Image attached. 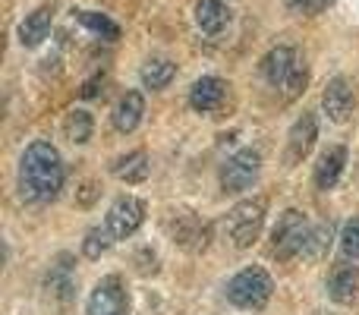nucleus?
<instances>
[{
	"label": "nucleus",
	"instance_id": "obj_8",
	"mask_svg": "<svg viewBox=\"0 0 359 315\" xmlns=\"http://www.w3.org/2000/svg\"><path fill=\"white\" fill-rule=\"evenodd\" d=\"M170 236H174V243L180 249H186V253H202L211 243V224L189 215V211H183V215H177L174 221H170Z\"/></svg>",
	"mask_w": 359,
	"mask_h": 315
},
{
	"label": "nucleus",
	"instance_id": "obj_23",
	"mask_svg": "<svg viewBox=\"0 0 359 315\" xmlns=\"http://www.w3.org/2000/svg\"><path fill=\"white\" fill-rule=\"evenodd\" d=\"M114 243L117 240H114V234L107 227H92L86 234V240H82V255H86V259H101Z\"/></svg>",
	"mask_w": 359,
	"mask_h": 315
},
{
	"label": "nucleus",
	"instance_id": "obj_18",
	"mask_svg": "<svg viewBox=\"0 0 359 315\" xmlns=\"http://www.w3.org/2000/svg\"><path fill=\"white\" fill-rule=\"evenodd\" d=\"M111 173L117 180H123V183H142V180H149V173H151V158L145 155L142 149H136V152H130V155H120L114 161Z\"/></svg>",
	"mask_w": 359,
	"mask_h": 315
},
{
	"label": "nucleus",
	"instance_id": "obj_7",
	"mask_svg": "<svg viewBox=\"0 0 359 315\" xmlns=\"http://www.w3.org/2000/svg\"><path fill=\"white\" fill-rule=\"evenodd\" d=\"M145 215H149V205H145V199H139V196H120L117 202L107 208L104 227L114 234V240H130V236L145 224Z\"/></svg>",
	"mask_w": 359,
	"mask_h": 315
},
{
	"label": "nucleus",
	"instance_id": "obj_26",
	"mask_svg": "<svg viewBox=\"0 0 359 315\" xmlns=\"http://www.w3.org/2000/svg\"><path fill=\"white\" fill-rule=\"evenodd\" d=\"M284 4L293 16H318V13H325L334 0H284Z\"/></svg>",
	"mask_w": 359,
	"mask_h": 315
},
{
	"label": "nucleus",
	"instance_id": "obj_24",
	"mask_svg": "<svg viewBox=\"0 0 359 315\" xmlns=\"http://www.w3.org/2000/svg\"><path fill=\"white\" fill-rule=\"evenodd\" d=\"M341 253H344V259H350V262H359V217H350L347 224H344V230H341Z\"/></svg>",
	"mask_w": 359,
	"mask_h": 315
},
{
	"label": "nucleus",
	"instance_id": "obj_13",
	"mask_svg": "<svg viewBox=\"0 0 359 315\" xmlns=\"http://www.w3.org/2000/svg\"><path fill=\"white\" fill-rule=\"evenodd\" d=\"M316 139H318L316 114H303V117L290 126V136H287V164H299V161L312 152Z\"/></svg>",
	"mask_w": 359,
	"mask_h": 315
},
{
	"label": "nucleus",
	"instance_id": "obj_4",
	"mask_svg": "<svg viewBox=\"0 0 359 315\" xmlns=\"http://www.w3.org/2000/svg\"><path fill=\"white\" fill-rule=\"evenodd\" d=\"M274 293V281L265 268L249 265L243 272H236L233 278L227 281V303L236 306V309H262V306L271 300Z\"/></svg>",
	"mask_w": 359,
	"mask_h": 315
},
{
	"label": "nucleus",
	"instance_id": "obj_15",
	"mask_svg": "<svg viewBox=\"0 0 359 315\" xmlns=\"http://www.w3.org/2000/svg\"><path fill=\"white\" fill-rule=\"evenodd\" d=\"M359 293V265H350V259L344 265H334V272L328 274V297L334 303L347 306L353 303Z\"/></svg>",
	"mask_w": 359,
	"mask_h": 315
},
{
	"label": "nucleus",
	"instance_id": "obj_12",
	"mask_svg": "<svg viewBox=\"0 0 359 315\" xmlns=\"http://www.w3.org/2000/svg\"><path fill=\"white\" fill-rule=\"evenodd\" d=\"M227 98V82L221 76H202L189 88V107L196 114H215Z\"/></svg>",
	"mask_w": 359,
	"mask_h": 315
},
{
	"label": "nucleus",
	"instance_id": "obj_27",
	"mask_svg": "<svg viewBox=\"0 0 359 315\" xmlns=\"http://www.w3.org/2000/svg\"><path fill=\"white\" fill-rule=\"evenodd\" d=\"M104 73H95L92 76V79H86V82H82V88H79V95H82V98H98V95H101V88H104Z\"/></svg>",
	"mask_w": 359,
	"mask_h": 315
},
{
	"label": "nucleus",
	"instance_id": "obj_1",
	"mask_svg": "<svg viewBox=\"0 0 359 315\" xmlns=\"http://www.w3.org/2000/svg\"><path fill=\"white\" fill-rule=\"evenodd\" d=\"M67 170H63V158L57 145L48 139H35L19 158V196L29 205H48L60 196Z\"/></svg>",
	"mask_w": 359,
	"mask_h": 315
},
{
	"label": "nucleus",
	"instance_id": "obj_16",
	"mask_svg": "<svg viewBox=\"0 0 359 315\" xmlns=\"http://www.w3.org/2000/svg\"><path fill=\"white\" fill-rule=\"evenodd\" d=\"M50 22H54V10L50 6H38V10L25 13V19L19 22V44L22 48H38L50 35Z\"/></svg>",
	"mask_w": 359,
	"mask_h": 315
},
{
	"label": "nucleus",
	"instance_id": "obj_10",
	"mask_svg": "<svg viewBox=\"0 0 359 315\" xmlns=\"http://www.w3.org/2000/svg\"><path fill=\"white\" fill-rule=\"evenodd\" d=\"M299 60H303V57H299L297 48H290V44H278V48H271L265 57H262V76H265L268 86L284 88V82L290 79V73L297 69Z\"/></svg>",
	"mask_w": 359,
	"mask_h": 315
},
{
	"label": "nucleus",
	"instance_id": "obj_14",
	"mask_svg": "<svg viewBox=\"0 0 359 315\" xmlns=\"http://www.w3.org/2000/svg\"><path fill=\"white\" fill-rule=\"evenodd\" d=\"M142 120H145V95L133 88V92H126L123 98L117 101V107H114V114H111V123L120 136H130V133L139 130Z\"/></svg>",
	"mask_w": 359,
	"mask_h": 315
},
{
	"label": "nucleus",
	"instance_id": "obj_17",
	"mask_svg": "<svg viewBox=\"0 0 359 315\" xmlns=\"http://www.w3.org/2000/svg\"><path fill=\"white\" fill-rule=\"evenodd\" d=\"M196 25L205 35H221L230 25V6L224 0H198L196 4Z\"/></svg>",
	"mask_w": 359,
	"mask_h": 315
},
{
	"label": "nucleus",
	"instance_id": "obj_20",
	"mask_svg": "<svg viewBox=\"0 0 359 315\" xmlns=\"http://www.w3.org/2000/svg\"><path fill=\"white\" fill-rule=\"evenodd\" d=\"M44 287H48L54 297L69 300V290H73V255L69 253L57 255V262L50 265L48 278H44Z\"/></svg>",
	"mask_w": 359,
	"mask_h": 315
},
{
	"label": "nucleus",
	"instance_id": "obj_25",
	"mask_svg": "<svg viewBox=\"0 0 359 315\" xmlns=\"http://www.w3.org/2000/svg\"><path fill=\"white\" fill-rule=\"evenodd\" d=\"M306 82H309V67H306V60H299L297 69L290 73V79L284 82V98H297V95H303Z\"/></svg>",
	"mask_w": 359,
	"mask_h": 315
},
{
	"label": "nucleus",
	"instance_id": "obj_5",
	"mask_svg": "<svg viewBox=\"0 0 359 315\" xmlns=\"http://www.w3.org/2000/svg\"><path fill=\"white\" fill-rule=\"evenodd\" d=\"M88 315H130V287L120 274H107L86 300Z\"/></svg>",
	"mask_w": 359,
	"mask_h": 315
},
{
	"label": "nucleus",
	"instance_id": "obj_21",
	"mask_svg": "<svg viewBox=\"0 0 359 315\" xmlns=\"http://www.w3.org/2000/svg\"><path fill=\"white\" fill-rule=\"evenodd\" d=\"M76 19H79L82 25H86L88 32H95V35H101L104 41H117L120 38V25L114 22L107 13H98V10H79L76 13Z\"/></svg>",
	"mask_w": 359,
	"mask_h": 315
},
{
	"label": "nucleus",
	"instance_id": "obj_6",
	"mask_svg": "<svg viewBox=\"0 0 359 315\" xmlns=\"http://www.w3.org/2000/svg\"><path fill=\"white\" fill-rule=\"evenodd\" d=\"M262 173V155L255 149L233 152L221 167V189L224 192H246L255 186Z\"/></svg>",
	"mask_w": 359,
	"mask_h": 315
},
{
	"label": "nucleus",
	"instance_id": "obj_11",
	"mask_svg": "<svg viewBox=\"0 0 359 315\" xmlns=\"http://www.w3.org/2000/svg\"><path fill=\"white\" fill-rule=\"evenodd\" d=\"M347 149L344 145H328V149L318 155V164H316V170H312V183H316V189H322V192H331L337 183H341V177H344V170H347Z\"/></svg>",
	"mask_w": 359,
	"mask_h": 315
},
{
	"label": "nucleus",
	"instance_id": "obj_9",
	"mask_svg": "<svg viewBox=\"0 0 359 315\" xmlns=\"http://www.w3.org/2000/svg\"><path fill=\"white\" fill-rule=\"evenodd\" d=\"M353 107H356L353 86H350L344 76H334L322 92V111L328 114V120H334V123H347V120L353 117Z\"/></svg>",
	"mask_w": 359,
	"mask_h": 315
},
{
	"label": "nucleus",
	"instance_id": "obj_22",
	"mask_svg": "<svg viewBox=\"0 0 359 315\" xmlns=\"http://www.w3.org/2000/svg\"><path fill=\"white\" fill-rule=\"evenodd\" d=\"M63 133H67V139L73 145H86L88 139H92L95 133V120L88 111H82V107H76V111H69L67 123H63Z\"/></svg>",
	"mask_w": 359,
	"mask_h": 315
},
{
	"label": "nucleus",
	"instance_id": "obj_19",
	"mask_svg": "<svg viewBox=\"0 0 359 315\" xmlns=\"http://www.w3.org/2000/svg\"><path fill=\"white\" fill-rule=\"evenodd\" d=\"M174 79H177V63L168 60V57H151V60L139 69V82H142V88H151V92L168 88Z\"/></svg>",
	"mask_w": 359,
	"mask_h": 315
},
{
	"label": "nucleus",
	"instance_id": "obj_2",
	"mask_svg": "<svg viewBox=\"0 0 359 315\" xmlns=\"http://www.w3.org/2000/svg\"><path fill=\"white\" fill-rule=\"evenodd\" d=\"M312 236H316V227L309 224L306 211L287 208L271 230V255L280 262H293L299 255H309Z\"/></svg>",
	"mask_w": 359,
	"mask_h": 315
},
{
	"label": "nucleus",
	"instance_id": "obj_3",
	"mask_svg": "<svg viewBox=\"0 0 359 315\" xmlns=\"http://www.w3.org/2000/svg\"><path fill=\"white\" fill-rule=\"evenodd\" d=\"M265 217H268V202L262 196L243 199L233 208L227 211V221H224V230H227V240L233 243L236 249H249L265 230Z\"/></svg>",
	"mask_w": 359,
	"mask_h": 315
}]
</instances>
